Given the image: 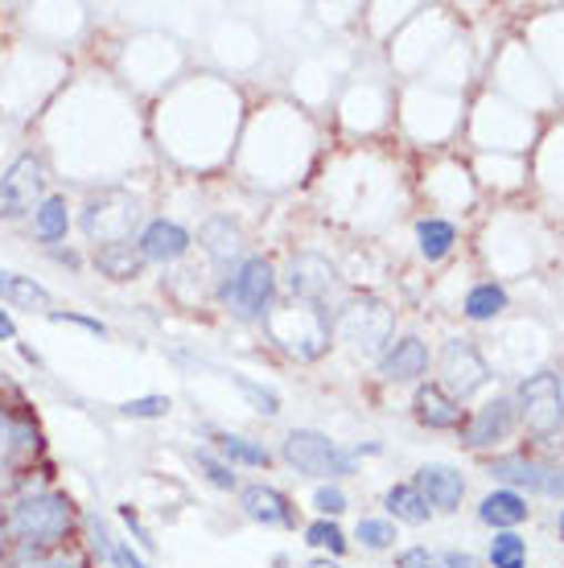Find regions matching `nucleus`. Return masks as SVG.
I'll use <instances>...</instances> for the list:
<instances>
[{"instance_id": "f257e3e1", "label": "nucleus", "mask_w": 564, "mask_h": 568, "mask_svg": "<svg viewBox=\"0 0 564 568\" xmlns=\"http://www.w3.org/2000/svg\"><path fill=\"white\" fill-rule=\"evenodd\" d=\"M0 527L13 544V556H33V552H54L67 548L79 531V511L67 490L58 486H33L21 483L17 495H9Z\"/></svg>"}, {"instance_id": "f03ea898", "label": "nucleus", "mask_w": 564, "mask_h": 568, "mask_svg": "<svg viewBox=\"0 0 564 568\" xmlns=\"http://www.w3.org/2000/svg\"><path fill=\"white\" fill-rule=\"evenodd\" d=\"M281 457L296 474L322 478V483H339V478H351L354 469H359V457L351 449H342L334 437L318 433V428H293L281 440Z\"/></svg>"}, {"instance_id": "7ed1b4c3", "label": "nucleus", "mask_w": 564, "mask_h": 568, "mask_svg": "<svg viewBox=\"0 0 564 568\" xmlns=\"http://www.w3.org/2000/svg\"><path fill=\"white\" fill-rule=\"evenodd\" d=\"M276 297V268L269 256H243L223 284V305L235 322H264Z\"/></svg>"}, {"instance_id": "20e7f679", "label": "nucleus", "mask_w": 564, "mask_h": 568, "mask_svg": "<svg viewBox=\"0 0 564 568\" xmlns=\"http://www.w3.org/2000/svg\"><path fill=\"white\" fill-rule=\"evenodd\" d=\"M515 416L536 440H552L564 433V392L556 371H536L527 375L515 392Z\"/></svg>"}, {"instance_id": "39448f33", "label": "nucleus", "mask_w": 564, "mask_h": 568, "mask_svg": "<svg viewBox=\"0 0 564 568\" xmlns=\"http://www.w3.org/2000/svg\"><path fill=\"white\" fill-rule=\"evenodd\" d=\"M342 338L351 342L359 355H383L392 346L395 313L380 297H354L339 317Z\"/></svg>"}, {"instance_id": "423d86ee", "label": "nucleus", "mask_w": 564, "mask_h": 568, "mask_svg": "<svg viewBox=\"0 0 564 568\" xmlns=\"http://www.w3.org/2000/svg\"><path fill=\"white\" fill-rule=\"evenodd\" d=\"M46 161L38 153L13 156V165L0 173V214L4 219H26L46 202Z\"/></svg>"}, {"instance_id": "0eeeda50", "label": "nucleus", "mask_w": 564, "mask_h": 568, "mask_svg": "<svg viewBox=\"0 0 564 568\" xmlns=\"http://www.w3.org/2000/svg\"><path fill=\"white\" fill-rule=\"evenodd\" d=\"M494 483H503L507 490H527V495H544V498H561L564 503V466L556 462H540V457L527 454H507V457H494L486 466Z\"/></svg>"}, {"instance_id": "6e6552de", "label": "nucleus", "mask_w": 564, "mask_h": 568, "mask_svg": "<svg viewBox=\"0 0 564 568\" xmlns=\"http://www.w3.org/2000/svg\"><path fill=\"white\" fill-rule=\"evenodd\" d=\"M491 384V367H486V358L479 355V346L466 338H450L441 346V387L450 392L457 404L470 399L474 392Z\"/></svg>"}, {"instance_id": "1a4fd4ad", "label": "nucleus", "mask_w": 564, "mask_h": 568, "mask_svg": "<svg viewBox=\"0 0 564 568\" xmlns=\"http://www.w3.org/2000/svg\"><path fill=\"white\" fill-rule=\"evenodd\" d=\"M511 428H515V399L494 396V399H486L482 408H474V416H466L462 445H466V449H491V445L511 437Z\"/></svg>"}, {"instance_id": "9d476101", "label": "nucleus", "mask_w": 564, "mask_h": 568, "mask_svg": "<svg viewBox=\"0 0 564 568\" xmlns=\"http://www.w3.org/2000/svg\"><path fill=\"white\" fill-rule=\"evenodd\" d=\"M190 247H194V235L173 219H153L137 235V252H141L144 264H178Z\"/></svg>"}, {"instance_id": "9b49d317", "label": "nucleus", "mask_w": 564, "mask_h": 568, "mask_svg": "<svg viewBox=\"0 0 564 568\" xmlns=\"http://www.w3.org/2000/svg\"><path fill=\"white\" fill-rule=\"evenodd\" d=\"M412 486L424 495V503L433 507V511H457L462 507V498H466V478H462V469L445 466V462H429V466L416 469V478Z\"/></svg>"}, {"instance_id": "f8f14e48", "label": "nucleus", "mask_w": 564, "mask_h": 568, "mask_svg": "<svg viewBox=\"0 0 564 568\" xmlns=\"http://www.w3.org/2000/svg\"><path fill=\"white\" fill-rule=\"evenodd\" d=\"M429 371V346L416 334L392 338V346L380 355V379L383 384H421V375Z\"/></svg>"}, {"instance_id": "ddd939ff", "label": "nucleus", "mask_w": 564, "mask_h": 568, "mask_svg": "<svg viewBox=\"0 0 564 568\" xmlns=\"http://www.w3.org/2000/svg\"><path fill=\"white\" fill-rule=\"evenodd\" d=\"M240 507L243 515L252 519V524H264V527H296V507L293 498L276 490L269 483H252V486H240Z\"/></svg>"}, {"instance_id": "4468645a", "label": "nucleus", "mask_w": 564, "mask_h": 568, "mask_svg": "<svg viewBox=\"0 0 564 568\" xmlns=\"http://www.w3.org/2000/svg\"><path fill=\"white\" fill-rule=\"evenodd\" d=\"M412 413H416V420H421L424 428H433V433H450V428L466 425L462 404H457V399H453L441 384L416 387V396H412Z\"/></svg>"}, {"instance_id": "2eb2a0df", "label": "nucleus", "mask_w": 564, "mask_h": 568, "mask_svg": "<svg viewBox=\"0 0 564 568\" xmlns=\"http://www.w3.org/2000/svg\"><path fill=\"white\" fill-rule=\"evenodd\" d=\"M334 288V264L322 256H293L289 264V293L305 305H318Z\"/></svg>"}, {"instance_id": "dca6fc26", "label": "nucleus", "mask_w": 564, "mask_h": 568, "mask_svg": "<svg viewBox=\"0 0 564 568\" xmlns=\"http://www.w3.org/2000/svg\"><path fill=\"white\" fill-rule=\"evenodd\" d=\"M83 527H87V536H91V552H95L103 565H112V568H153L141 552H137V548H132V544L120 540V536H112V527L99 519V511H87Z\"/></svg>"}, {"instance_id": "f3484780", "label": "nucleus", "mask_w": 564, "mask_h": 568, "mask_svg": "<svg viewBox=\"0 0 564 568\" xmlns=\"http://www.w3.org/2000/svg\"><path fill=\"white\" fill-rule=\"evenodd\" d=\"M527 515H532L527 498H523L520 490H507V486L491 490V495L479 503V519L486 527H494V531H515L520 524H527Z\"/></svg>"}, {"instance_id": "a211bd4d", "label": "nucleus", "mask_w": 564, "mask_h": 568, "mask_svg": "<svg viewBox=\"0 0 564 568\" xmlns=\"http://www.w3.org/2000/svg\"><path fill=\"white\" fill-rule=\"evenodd\" d=\"M0 301H9V305L29 310V313L54 310L50 288H46L42 281H33V276H21V272H13V268H0Z\"/></svg>"}, {"instance_id": "6ab92c4d", "label": "nucleus", "mask_w": 564, "mask_h": 568, "mask_svg": "<svg viewBox=\"0 0 564 568\" xmlns=\"http://www.w3.org/2000/svg\"><path fill=\"white\" fill-rule=\"evenodd\" d=\"M214 454L223 457L226 466H248V469H269L272 466L269 445L243 437V433H214Z\"/></svg>"}, {"instance_id": "aec40b11", "label": "nucleus", "mask_w": 564, "mask_h": 568, "mask_svg": "<svg viewBox=\"0 0 564 568\" xmlns=\"http://www.w3.org/2000/svg\"><path fill=\"white\" fill-rule=\"evenodd\" d=\"M383 511L392 515L395 524H409V527H421V524L433 519V507L424 503V495L412 483L387 486V495H383Z\"/></svg>"}, {"instance_id": "412c9836", "label": "nucleus", "mask_w": 564, "mask_h": 568, "mask_svg": "<svg viewBox=\"0 0 564 568\" xmlns=\"http://www.w3.org/2000/svg\"><path fill=\"white\" fill-rule=\"evenodd\" d=\"M71 202L67 194H46V202L33 211V235L46 243V247H54V243L67 240V231H71Z\"/></svg>"}, {"instance_id": "4be33fe9", "label": "nucleus", "mask_w": 564, "mask_h": 568, "mask_svg": "<svg viewBox=\"0 0 564 568\" xmlns=\"http://www.w3.org/2000/svg\"><path fill=\"white\" fill-rule=\"evenodd\" d=\"M95 268L108 281H137L144 260L137 252V243H103V247H95Z\"/></svg>"}, {"instance_id": "5701e85b", "label": "nucleus", "mask_w": 564, "mask_h": 568, "mask_svg": "<svg viewBox=\"0 0 564 568\" xmlns=\"http://www.w3.org/2000/svg\"><path fill=\"white\" fill-rule=\"evenodd\" d=\"M507 305H511V297H507V288H503V284L482 281L466 293L462 313H466L470 322H494V317H503V313H507Z\"/></svg>"}, {"instance_id": "b1692460", "label": "nucleus", "mask_w": 564, "mask_h": 568, "mask_svg": "<svg viewBox=\"0 0 564 568\" xmlns=\"http://www.w3.org/2000/svg\"><path fill=\"white\" fill-rule=\"evenodd\" d=\"M453 243H457V227H453L450 219H421L416 223V247H421V256L429 260V264H437V260H445L453 252Z\"/></svg>"}, {"instance_id": "393cba45", "label": "nucleus", "mask_w": 564, "mask_h": 568, "mask_svg": "<svg viewBox=\"0 0 564 568\" xmlns=\"http://www.w3.org/2000/svg\"><path fill=\"white\" fill-rule=\"evenodd\" d=\"M4 568H91V556L83 548H54V552H33V556H13Z\"/></svg>"}, {"instance_id": "a878e982", "label": "nucleus", "mask_w": 564, "mask_h": 568, "mask_svg": "<svg viewBox=\"0 0 564 568\" xmlns=\"http://www.w3.org/2000/svg\"><path fill=\"white\" fill-rule=\"evenodd\" d=\"M305 544L318 548V552H325L330 560H339V556L351 548V540H346V531L339 527V519H313V524L305 527Z\"/></svg>"}, {"instance_id": "bb28decb", "label": "nucleus", "mask_w": 564, "mask_h": 568, "mask_svg": "<svg viewBox=\"0 0 564 568\" xmlns=\"http://www.w3.org/2000/svg\"><path fill=\"white\" fill-rule=\"evenodd\" d=\"M491 568H527V540L520 531H494Z\"/></svg>"}, {"instance_id": "cd10ccee", "label": "nucleus", "mask_w": 564, "mask_h": 568, "mask_svg": "<svg viewBox=\"0 0 564 568\" xmlns=\"http://www.w3.org/2000/svg\"><path fill=\"white\" fill-rule=\"evenodd\" d=\"M354 540L363 544L367 552H387V548H395V524L392 519H359V527H354Z\"/></svg>"}, {"instance_id": "c85d7f7f", "label": "nucleus", "mask_w": 564, "mask_h": 568, "mask_svg": "<svg viewBox=\"0 0 564 568\" xmlns=\"http://www.w3.org/2000/svg\"><path fill=\"white\" fill-rule=\"evenodd\" d=\"M194 462H198V469L207 474V483H211L214 490H240L235 466H226V462L214 454V449H194Z\"/></svg>"}, {"instance_id": "c756f323", "label": "nucleus", "mask_w": 564, "mask_h": 568, "mask_svg": "<svg viewBox=\"0 0 564 568\" xmlns=\"http://www.w3.org/2000/svg\"><path fill=\"white\" fill-rule=\"evenodd\" d=\"M226 379H231V384L240 387L243 396L252 399V404H255V413H260V416H276V413H281V396H276V392H272V387H260V384H252V379H248V375H240V371H231V375H226Z\"/></svg>"}, {"instance_id": "7c9ffc66", "label": "nucleus", "mask_w": 564, "mask_h": 568, "mask_svg": "<svg viewBox=\"0 0 564 568\" xmlns=\"http://www.w3.org/2000/svg\"><path fill=\"white\" fill-rule=\"evenodd\" d=\"M170 408H173L170 396H137L120 404V416H128V420H165Z\"/></svg>"}, {"instance_id": "2f4dec72", "label": "nucleus", "mask_w": 564, "mask_h": 568, "mask_svg": "<svg viewBox=\"0 0 564 568\" xmlns=\"http://www.w3.org/2000/svg\"><path fill=\"white\" fill-rule=\"evenodd\" d=\"M346 507H351V498H346V490L339 483H322L313 490V511H318V519H339V515H346Z\"/></svg>"}, {"instance_id": "473e14b6", "label": "nucleus", "mask_w": 564, "mask_h": 568, "mask_svg": "<svg viewBox=\"0 0 564 568\" xmlns=\"http://www.w3.org/2000/svg\"><path fill=\"white\" fill-rule=\"evenodd\" d=\"M50 322H58V326H79L87 329V334H95V338H112V329L103 326L99 317H87V313H74V310H50L46 313Z\"/></svg>"}, {"instance_id": "72a5a7b5", "label": "nucleus", "mask_w": 564, "mask_h": 568, "mask_svg": "<svg viewBox=\"0 0 564 568\" xmlns=\"http://www.w3.org/2000/svg\"><path fill=\"white\" fill-rule=\"evenodd\" d=\"M120 519H124L128 536H132V540H128V544H137V548H144V552H153V548H157V540H153V536H149V527L141 524V515L132 511V507H128V503H124V507H120Z\"/></svg>"}, {"instance_id": "f704fd0d", "label": "nucleus", "mask_w": 564, "mask_h": 568, "mask_svg": "<svg viewBox=\"0 0 564 568\" xmlns=\"http://www.w3.org/2000/svg\"><path fill=\"white\" fill-rule=\"evenodd\" d=\"M395 568H437V552H429L424 544H412L395 556Z\"/></svg>"}, {"instance_id": "c9c22d12", "label": "nucleus", "mask_w": 564, "mask_h": 568, "mask_svg": "<svg viewBox=\"0 0 564 568\" xmlns=\"http://www.w3.org/2000/svg\"><path fill=\"white\" fill-rule=\"evenodd\" d=\"M437 568H479V556L462 552V548H445V552H437Z\"/></svg>"}, {"instance_id": "e433bc0d", "label": "nucleus", "mask_w": 564, "mask_h": 568, "mask_svg": "<svg viewBox=\"0 0 564 568\" xmlns=\"http://www.w3.org/2000/svg\"><path fill=\"white\" fill-rule=\"evenodd\" d=\"M0 342H17V322L9 310H0Z\"/></svg>"}, {"instance_id": "4c0bfd02", "label": "nucleus", "mask_w": 564, "mask_h": 568, "mask_svg": "<svg viewBox=\"0 0 564 568\" xmlns=\"http://www.w3.org/2000/svg\"><path fill=\"white\" fill-rule=\"evenodd\" d=\"M9 556H13V544H9V536H4V527H0V568L9 565Z\"/></svg>"}, {"instance_id": "58836bf2", "label": "nucleus", "mask_w": 564, "mask_h": 568, "mask_svg": "<svg viewBox=\"0 0 564 568\" xmlns=\"http://www.w3.org/2000/svg\"><path fill=\"white\" fill-rule=\"evenodd\" d=\"M301 568H342L339 560H330V556H313V560H305Z\"/></svg>"}, {"instance_id": "ea45409f", "label": "nucleus", "mask_w": 564, "mask_h": 568, "mask_svg": "<svg viewBox=\"0 0 564 568\" xmlns=\"http://www.w3.org/2000/svg\"><path fill=\"white\" fill-rule=\"evenodd\" d=\"M9 416H13V408H9V404H0V433H4V425H9Z\"/></svg>"}, {"instance_id": "a19ab883", "label": "nucleus", "mask_w": 564, "mask_h": 568, "mask_svg": "<svg viewBox=\"0 0 564 568\" xmlns=\"http://www.w3.org/2000/svg\"><path fill=\"white\" fill-rule=\"evenodd\" d=\"M561 540H564V511H561Z\"/></svg>"}, {"instance_id": "79ce46f5", "label": "nucleus", "mask_w": 564, "mask_h": 568, "mask_svg": "<svg viewBox=\"0 0 564 568\" xmlns=\"http://www.w3.org/2000/svg\"><path fill=\"white\" fill-rule=\"evenodd\" d=\"M561 392H564V375H561Z\"/></svg>"}]
</instances>
